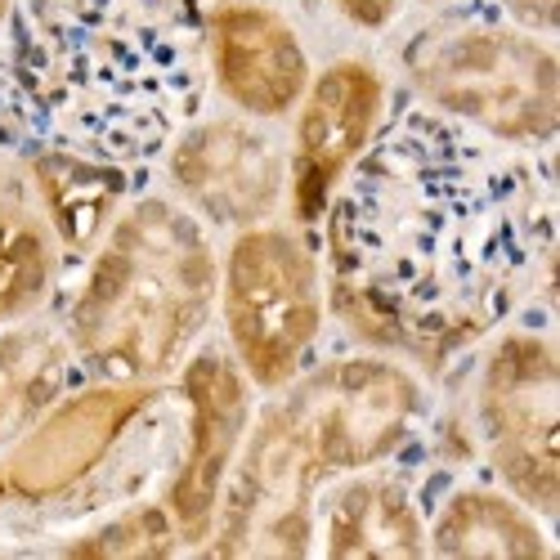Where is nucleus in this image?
<instances>
[{
    "mask_svg": "<svg viewBox=\"0 0 560 560\" xmlns=\"http://www.w3.org/2000/svg\"><path fill=\"white\" fill-rule=\"evenodd\" d=\"M427 5H453V0H427Z\"/></svg>",
    "mask_w": 560,
    "mask_h": 560,
    "instance_id": "4be33fe9",
    "label": "nucleus"
},
{
    "mask_svg": "<svg viewBox=\"0 0 560 560\" xmlns=\"http://www.w3.org/2000/svg\"><path fill=\"white\" fill-rule=\"evenodd\" d=\"M337 14L359 32H386L399 19L404 0H332Z\"/></svg>",
    "mask_w": 560,
    "mask_h": 560,
    "instance_id": "6ab92c4d",
    "label": "nucleus"
},
{
    "mask_svg": "<svg viewBox=\"0 0 560 560\" xmlns=\"http://www.w3.org/2000/svg\"><path fill=\"white\" fill-rule=\"evenodd\" d=\"M202 59L220 95L256 121L296 113L314 77L296 27L265 0H215L202 10Z\"/></svg>",
    "mask_w": 560,
    "mask_h": 560,
    "instance_id": "f8f14e48",
    "label": "nucleus"
},
{
    "mask_svg": "<svg viewBox=\"0 0 560 560\" xmlns=\"http://www.w3.org/2000/svg\"><path fill=\"white\" fill-rule=\"evenodd\" d=\"M427 551L453 560H547V521L502 485H457L427 521Z\"/></svg>",
    "mask_w": 560,
    "mask_h": 560,
    "instance_id": "2eb2a0df",
    "label": "nucleus"
},
{
    "mask_svg": "<svg viewBox=\"0 0 560 560\" xmlns=\"http://www.w3.org/2000/svg\"><path fill=\"white\" fill-rule=\"evenodd\" d=\"M55 551L85 560H144L184 551V538L162 498H130L121 506H108L104 516L68 529L55 542Z\"/></svg>",
    "mask_w": 560,
    "mask_h": 560,
    "instance_id": "a211bd4d",
    "label": "nucleus"
},
{
    "mask_svg": "<svg viewBox=\"0 0 560 560\" xmlns=\"http://www.w3.org/2000/svg\"><path fill=\"white\" fill-rule=\"evenodd\" d=\"M229 354L265 395L301 377L328 318L323 260L301 229L256 224L233 233L220 260V301Z\"/></svg>",
    "mask_w": 560,
    "mask_h": 560,
    "instance_id": "0eeeda50",
    "label": "nucleus"
},
{
    "mask_svg": "<svg viewBox=\"0 0 560 560\" xmlns=\"http://www.w3.org/2000/svg\"><path fill=\"white\" fill-rule=\"evenodd\" d=\"M77 354L63 323L36 314L0 328V448L14 444L40 412H50L77 386Z\"/></svg>",
    "mask_w": 560,
    "mask_h": 560,
    "instance_id": "dca6fc26",
    "label": "nucleus"
},
{
    "mask_svg": "<svg viewBox=\"0 0 560 560\" xmlns=\"http://www.w3.org/2000/svg\"><path fill=\"white\" fill-rule=\"evenodd\" d=\"M404 77L422 108L506 149H547L560 126L551 36L502 14H448L404 45Z\"/></svg>",
    "mask_w": 560,
    "mask_h": 560,
    "instance_id": "423d86ee",
    "label": "nucleus"
},
{
    "mask_svg": "<svg viewBox=\"0 0 560 560\" xmlns=\"http://www.w3.org/2000/svg\"><path fill=\"white\" fill-rule=\"evenodd\" d=\"M386 117V77L368 59H337L310 77L288 149V202L301 229L318 224L337 184L377 139Z\"/></svg>",
    "mask_w": 560,
    "mask_h": 560,
    "instance_id": "9b49d317",
    "label": "nucleus"
},
{
    "mask_svg": "<svg viewBox=\"0 0 560 560\" xmlns=\"http://www.w3.org/2000/svg\"><path fill=\"white\" fill-rule=\"evenodd\" d=\"M476 435L506 493L551 525L560 511V354L538 328H498L476 372Z\"/></svg>",
    "mask_w": 560,
    "mask_h": 560,
    "instance_id": "6e6552de",
    "label": "nucleus"
},
{
    "mask_svg": "<svg viewBox=\"0 0 560 560\" xmlns=\"http://www.w3.org/2000/svg\"><path fill=\"white\" fill-rule=\"evenodd\" d=\"M498 10H502V19L521 23L538 36L556 32V0H498Z\"/></svg>",
    "mask_w": 560,
    "mask_h": 560,
    "instance_id": "aec40b11",
    "label": "nucleus"
},
{
    "mask_svg": "<svg viewBox=\"0 0 560 560\" xmlns=\"http://www.w3.org/2000/svg\"><path fill=\"white\" fill-rule=\"evenodd\" d=\"M10 14H14V0H0V32H5V23H10Z\"/></svg>",
    "mask_w": 560,
    "mask_h": 560,
    "instance_id": "412c9836",
    "label": "nucleus"
},
{
    "mask_svg": "<svg viewBox=\"0 0 560 560\" xmlns=\"http://www.w3.org/2000/svg\"><path fill=\"white\" fill-rule=\"evenodd\" d=\"M427 417L422 372L363 350L278 386L252 412L207 556H310L314 502L337 476L395 462Z\"/></svg>",
    "mask_w": 560,
    "mask_h": 560,
    "instance_id": "7ed1b4c3",
    "label": "nucleus"
},
{
    "mask_svg": "<svg viewBox=\"0 0 560 560\" xmlns=\"http://www.w3.org/2000/svg\"><path fill=\"white\" fill-rule=\"evenodd\" d=\"M171 399L149 382H77L0 448V529H77L139 498L149 448L171 431Z\"/></svg>",
    "mask_w": 560,
    "mask_h": 560,
    "instance_id": "39448f33",
    "label": "nucleus"
},
{
    "mask_svg": "<svg viewBox=\"0 0 560 560\" xmlns=\"http://www.w3.org/2000/svg\"><path fill=\"white\" fill-rule=\"evenodd\" d=\"M220 301V256L207 224L166 194L130 198L85 256L63 332L81 372L166 386Z\"/></svg>",
    "mask_w": 560,
    "mask_h": 560,
    "instance_id": "20e7f679",
    "label": "nucleus"
},
{
    "mask_svg": "<svg viewBox=\"0 0 560 560\" xmlns=\"http://www.w3.org/2000/svg\"><path fill=\"white\" fill-rule=\"evenodd\" d=\"M27 179L63 256H90L130 202V166L72 149H27Z\"/></svg>",
    "mask_w": 560,
    "mask_h": 560,
    "instance_id": "4468645a",
    "label": "nucleus"
},
{
    "mask_svg": "<svg viewBox=\"0 0 560 560\" xmlns=\"http://www.w3.org/2000/svg\"><path fill=\"white\" fill-rule=\"evenodd\" d=\"M59 238L45 215L0 202V328L40 314L59 283Z\"/></svg>",
    "mask_w": 560,
    "mask_h": 560,
    "instance_id": "f3484780",
    "label": "nucleus"
},
{
    "mask_svg": "<svg viewBox=\"0 0 560 560\" xmlns=\"http://www.w3.org/2000/svg\"><path fill=\"white\" fill-rule=\"evenodd\" d=\"M166 179L207 229L243 233L283 207L288 149L256 117H194L166 144Z\"/></svg>",
    "mask_w": 560,
    "mask_h": 560,
    "instance_id": "9d476101",
    "label": "nucleus"
},
{
    "mask_svg": "<svg viewBox=\"0 0 560 560\" xmlns=\"http://www.w3.org/2000/svg\"><path fill=\"white\" fill-rule=\"evenodd\" d=\"M256 386L220 346H198L175 372V399L184 412L179 448L166 471L162 502L179 525L184 551H198L215 525V511L252 427Z\"/></svg>",
    "mask_w": 560,
    "mask_h": 560,
    "instance_id": "1a4fd4ad",
    "label": "nucleus"
},
{
    "mask_svg": "<svg viewBox=\"0 0 560 560\" xmlns=\"http://www.w3.org/2000/svg\"><path fill=\"white\" fill-rule=\"evenodd\" d=\"M318 224L337 318L427 377L551 288L556 215L538 162L422 104L377 130Z\"/></svg>",
    "mask_w": 560,
    "mask_h": 560,
    "instance_id": "f257e3e1",
    "label": "nucleus"
},
{
    "mask_svg": "<svg viewBox=\"0 0 560 560\" xmlns=\"http://www.w3.org/2000/svg\"><path fill=\"white\" fill-rule=\"evenodd\" d=\"M310 556H427V516L408 476H399L390 462L337 476L314 502Z\"/></svg>",
    "mask_w": 560,
    "mask_h": 560,
    "instance_id": "ddd939ff",
    "label": "nucleus"
},
{
    "mask_svg": "<svg viewBox=\"0 0 560 560\" xmlns=\"http://www.w3.org/2000/svg\"><path fill=\"white\" fill-rule=\"evenodd\" d=\"M202 0H14L0 139L139 166L198 117Z\"/></svg>",
    "mask_w": 560,
    "mask_h": 560,
    "instance_id": "f03ea898",
    "label": "nucleus"
}]
</instances>
